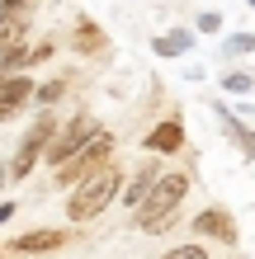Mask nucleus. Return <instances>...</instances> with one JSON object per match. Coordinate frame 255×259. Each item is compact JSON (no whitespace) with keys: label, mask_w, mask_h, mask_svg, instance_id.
<instances>
[{"label":"nucleus","mask_w":255,"mask_h":259,"mask_svg":"<svg viewBox=\"0 0 255 259\" xmlns=\"http://www.w3.org/2000/svg\"><path fill=\"white\" fill-rule=\"evenodd\" d=\"M28 19H33V0H0V52L28 38Z\"/></svg>","instance_id":"obj_6"},{"label":"nucleus","mask_w":255,"mask_h":259,"mask_svg":"<svg viewBox=\"0 0 255 259\" xmlns=\"http://www.w3.org/2000/svg\"><path fill=\"white\" fill-rule=\"evenodd\" d=\"M109 160H114V132H95L66 165H57V184H62V189H76L85 175H95L99 165H109Z\"/></svg>","instance_id":"obj_4"},{"label":"nucleus","mask_w":255,"mask_h":259,"mask_svg":"<svg viewBox=\"0 0 255 259\" xmlns=\"http://www.w3.org/2000/svg\"><path fill=\"white\" fill-rule=\"evenodd\" d=\"M222 48H227V57H250L255 52V33H232Z\"/></svg>","instance_id":"obj_16"},{"label":"nucleus","mask_w":255,"mask_h":259,"mask_svg":"<svg viewBox=\"0 0 255 259\" xmlns=\"http://www.w3.org/2000/svg\"><path fill=\"white\" fill-rule=\"evenodd\" d=\"M222 90H227V95H250L255 80H250L246 71H232V75H222Z\"/></svg>","instance_id":"obj_17"},{"label":"nucleus","mask_w":255,"mask_h":259,"mask_svg":"<svg viewBox=\"0 0 255 259\" xmlns=\"http://www.w3.org/2000/svg\"><path fill=\"white\" fill-rule=\"evenodd\" d=\"M246 5H250V10H255V0H246Z\"/></svg>","instance_id":"obj_22"},{"label":"nucleus","mask_w":255,"mask_h":259,"mask_svg":"<svg viewBox=\"0 0 255 259\" xmlns=\"http://www.w3.org/2000/svg\"><path fill=\"white\" fill-rule=\"evenodd\" d=\"M0 75H5V71H0Z\"/></svg>","instance_id":"obj_23"},{"label":"nucleus","mask_w":255,"mask_h":259,"mask_svg":"<svg viewBox=\"0 0 255 259\" xmlns=\"http://www.w3.org/2000/svg\"><path fill=\"white\" fill-rule=\"evenodd\" d=\"M33 99V80H28V75H0V123H5V118H14L24 109V104Z\"/></svg>","instance_id":"obj_8"},{"label":"nucleus","mask_w":255,"mask_h":259,"mask_svg":"<svg viewBox=\"0 0 255 259\" xmlns=\"http://www.w3.org/2000/svg\"><path fill=\"white\" fill-rule=\"evenodd\" d=\"M185 193H189V175H185V170H170V175L161 170V179L152 184V193L132 207V212H137V231H142V236H161V231L175 222Z\"/></svg>","instance_id":"obj_1"},{"label":"nucleus","mask_w":255,"mask_h":259,"mask_svg":"<svg viewBox=\"0 0 255 259\" xmlns=\"http://www.w3.org/2000/svg\"><path fill=\"white\" fill-rule=\"evenodd\" d=\"M152 156H170V151L185 146V127H179V118H166V123H156L152 132H147V142H142Z\"/></svg>","instance_id":"obj_11"},{"label":"nucleus","mask_w":255,"mask_h":259,"mask_svg":"<svg viewBox=\"0 0 255 259\" xmlns=\"http://www.w3.org/2000/svg\"><path fill=\"white\" fill-rule=\"evenodd\" d=\"M194 231L203 240H222V245H236V222L227 207H203L199 217H194Z\"/></svg>","instance_id":"obj_7"},{"label":"nucleus","mask_w":255,"mask_h":259,"mask_svg":"<svg viewBox=\"0 0 255 259\" xmlns=\"http://www.w3.org/2000/svg\"><path fill=\"white\" fill-rule=\"evenodd\" d=\"M199 28H203V33H217V28H222V19H217L213 10H208V14H199Z\"/></svg>","instance_id":"obj_19"},{"label":"nucleus","mask_w":255,"mask_h":259,"mask_svg":"<svg viewBox=\"0 0 255 259\" xmlns=\"http://www.w3.org/2000/svg\"><path fill=\"white\" fill-rule=\"evenodd\" d=\"M161 259H208V250L203 245H175V250H166Z\"/></svg>","instance_id":"obj_18"},{"label":"nucleus","mask_w":255,"mask_h":259,"mask_svg":"<svg viewBox=\"0 0 255 259\" xmlns=\"http://www.w3.org/2000/svg\"><path fill=\"white\" fill-rule=\"evenodd\" d=\"M95 132H99V123H95V118H90V113H76L71 123H62V127L52 132V142H48V156H43V160H48L52 170H57V165H66V160L76 156V151H81V146H85Z\"/></svg>","instance_id":"obj_5"},{"label":"nucleus","mask_w":255,"mask_h":259,"mask_svg":"<svg viewBox=\"0 0 255 259\" xmlns=\"http://www.w3.org/2000/svg\"><path fill=\"white\" fill-rule=\"evenodd\" d=\"M52 132H57V113L43 109L33 123H28V132L19 137V151H14V160H10V179H28V175H33V165L48 156Z\"/></svg>","instance_id":"obj_3"},{"label":"nucleus","mask_w":255,"mask_h":259,"mask_svg":"<svg viewBox=\"0 0 255 259\" xmlns=\"http://www.w3.org/2000/svg\"><path fill=\"white\" fill-rule=\"evenodd\" d=\"M104 42H109V38H104V28H99V24H90V19L76 24V38H71V48H76L81 57H99V52H104Z\"/></svg>","instance_id":"obj_12"},{"label":"nucleus","mask_w":255,"mask_h":259,"mask_svg":"<svg viewBox=\"0 0 255 259\" xmlns=\"http://www.w3.org/2000/svg\"><path fill=\"white\" fill-rule=\"evenodd\" d=\"M217 118H222V127H227V137L236 142V151H246V156H255V132H250V127H241V123H236V118H232L227 109H222V104H217Z\"/></svg>","instance_id":"obj_14"},{"label":"nucleus","mask_w":255,"mask_h":259,"mask_svg":"<svg viewBox=\"0 0 255 259\" xmlns=\"http://www.w3.org/2000/svg\"><path fill=\"white\" fill-rule=\"evenodd\" d=\"M71 240V231H52V226H38V231H24V236H14V254H52V250H62Z\"/></svg>","instance_id":"obj_9"},{"label":"nucleus","mask_w":255,"mask_h":259,"mask_svg":"<svg viewBox=\"0 0 255 259\" xmlns=\"http://www.w3.org/2000/svg\"><path fill=\"white\" fill-rule=\"evenodd\" d=\"M5 184H10V165L0 160V193H5Z\"/></svg>","instance_id":"obj_21"},{"label":"nucleus","mask_w":255,"mask_h":259,"mask_svg":"<svg viewBox=\"0 0 255 259\" xmlns=\"http://www.w3.org/2000/svg\"><path fill=\"white\" fill-rule=\"evenodd\" d=\"M156 179H161V160H156V156H147V160L137 165V170H132V179H128L123 189H118V198H123L128 207H137L142 198L152 193V184H156Z\"/></svg>","instance_id":"obj_10"},{"label":"nucleus","mask_w":255,"mask_h":259,"mask_svg":"<svg viewBox=\"0 0 255 259\" xmlns=\"http://www.w3.org/2000/svg\"><path fill=\"white\" fill-rule=\"evenodd\" d=\"M10 217H14V203H0V226H5Z\"/></svg>","instance_id":"obj_20"},{"label":"nucleus","mask_w":255,"mask_h":259,"mask_svg":"<svg viewBox=\"0 0 255 259\" xmlns=\"http://www.w3.org/2000/svg\"><path fill=\"white\" fill-rule=\"evenodd\" d=\"M62 95H66V80H48V85H38V90H33V99L43 104V109H52Z\"/></svg>","instance_id":"obj_15"},{"label":"nucleus","mask_w":255,"mask_h":259,"mask_svg":"<svg viewBox=\"0 0 255 259\" xmlns=\"http://www.w3.org/2000/svg\"><path fill=\"white\" fill-rule=\"evenodd\" d=\"M118 189H123V170L109 160V165H99L95 175H85L81 184H76V193L66 198V217L71 222H90V217H99L104 207L118 198Z\"/></svg>","instance_id":"obj_2"},{"label":"nucleus","mask_w":255,"mask_h":259,"mask_svg":"<svg viewBox=\"0 0 255 259\" xmlns=\"http://www.w3.org/2000/svg\"><path fill=\"white\" fill-rule=\"evenodd\" d=\"M152 48H156V57H185L194 48V33H189V28H170V33H161Z\"/></svg>","instance_id":"obj_13"}]
</instances>
